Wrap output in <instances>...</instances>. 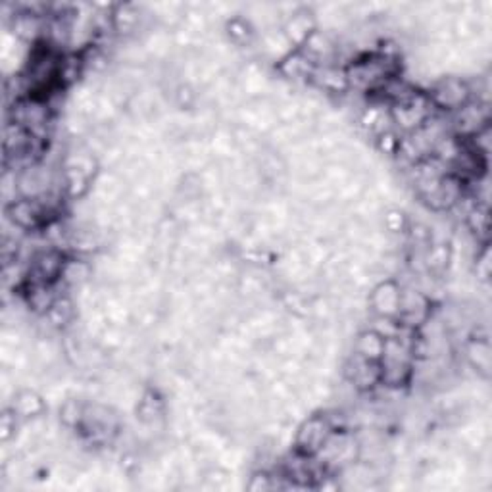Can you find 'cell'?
I'll return each instance as SVG.
<instances>
[{"mask_svg":"<svg viewBox=\"0 0 492 492\" xmlns=\"http://www.w3.org/2000/svg\"><path fill=\"white\" fill-rule=\"evenodd\" d=\"M139 10L135 4H121L117 6L116 12L112 14V26L119 33H131L135 27L139 26Z\"/></svg>","mask_w":492,"mask_h":492,"instance_id":"9","label":"cell"},{"mask_svg":"<svg viewBox=\"0 0 492 492\" xmlns=\"http://www.w3.org/2000/svg\"><path fill=\"white\" fill-rule=\"evenodd\" d=\"M279 70L288 79H304V77H312L315 62H312L304 52H291L281 60Z\"/></svg>","mask_w":492,"mask_h":492,"instance_id":"5","label":"cell"},{"mask_svg":"<svg viewBox=\"0 0 492 492\" xmlns=\"http://www.w3.org/2000/svg\"><path fill=\"white\" fill-rule=\"evenodd\" d=\"M467 225L471 227L477 237H489V212H486V204H475L471 208V212L467 214Z\"/></svg>","mask_w":492,"mask_h":492,"instance_id":"12","label":"cell"},{"mask_svg":"<svg viewBox=\"0 0 492 492\" xmlns=\"http://www.w3.org/2000/svg\"><path fill=\"white\" fill-rule=\"evenodd\" d=\"M175 97H177V102H179L181 106H190L193 100H195V92L190 90V87H179L177 92H175Z\"/></svg>","mask_w":492,"mask_h":492,"instance_id":"19","label":"cell"},{"mask_svg":"<svg viewBox=\"0 0 492 492\" xmlns=\"http://www.w3.org/2000/svg\"><path fill=\"white\" fill-rule=\"evenodd\" d=\"M452 259V254L448 250L446 244H433L429 246V250L425 252L423 262H425V269H433V271H442L446 269L448 262Z\"/></svg>","mask_w":492,"mask_h":492,"instance_id":"10","label":"cell"},{"mask_svg":"<svg viewBox=\"0 0 492 492\" xmlns=\"http://www.w3.org/2000/svg\"><path fill=\"white\" fill-rule=\"evenodd\" d=\"M377 146H379L381 152L396 154L398 152V146H400V139H396V135L393 131H385V133L379 135Z\"/></svg>","mask_w":492,"mask_h":492,"instance_id":"17","label":"cell"},{"mask_svg":"<svg viewBox=\"0 0 492 492\" xmlns=\"http://www.w3.org/2000/svg\"><path fill=\"white\" fill-rule=\"evenodd\" d=\"M383 350H385V339L381 335H377L375 331L362 333L356 342V354H360L362 358L373 360V362H381L383 358Z\"/></svg>","mask_w":492,"mask_h":492,"instance_id":"7","label":"cell"},{"mask_svg":"<svg viewBox=\"0 0 492 492\" xmlns=\"http://www.w3.org/2000/svg\"><path fill=\"white\" fill-rule=\"evenodd\" d=\"M60 415H62V421L66 423V425L73 427V425H77V423L83 420V415H85V408H83V406H81L77 400H68V402L62 406Z\"/></svg>","mask_w":492,"mask_h":492,"instance_id":"15","label":"cell"},{"mask_svg":"<svg viewBox=\"0 0 492 492\" xmlns=\"http://www.w3.org/2000/svg\"><path fill=\"white\" fill-rule=\"evenodd\" d=\"M227 29H229V35H231L235 43H248L250 41V27H248V23L244 19H231L227 23Z\"/></svg>","mask_w":492,"mask_h":492,"instance_id":"16","label":"cell"},{"mask_svg":"<svg viewBox=\"0 0 492 492\" xmlns=\"http://www.w3.org/2000/svg\"><path fill=\"white\" fill-rule=\"evenodd\" d=\"M312 77L323 90H329V92H342V90L348 89L346 72H344V70H339V68H335V66L315 68L312 73Z\"/></svg>","mask_w":492,"mask_h":492,"instance_id":"6","label":"cell"},{"mask_svg":"<svg viewBox=\"0 0 492 492\" xmlns=\"http://www.w3.org/2000/svg\"><path fill=\"white\" fill-rule=\"evenodd\" d=\"M14 410H18L23 417H33L43 412V400L37 393L26 391L18 394V400L14 404Z\"/></svg>","mask_w":492,"mask_h":492,"instance_id":"11","label":"cell"},{"mask_svg":"<svg viewBox=\"0 0 492 492\" xmlns=\"http://www.w3.org/2000/svg\"><path fill=\"white\" fill-rule=\"evenodd\" d=\"M369 302L377 315L398 317L400 315V286L393 281L379 283L369 296Z\"/></svg>","mask_w":492,"mask_h":492,"instance_id":"2","label":"cell"},{"mask_svg":"<svg viewBox=\"0 0 492 492\" xmlns=\"http://www.w3.org/2000/svg\"><path fill=\"white\" fill-rule=\"evenodd\" d=\"M469 87L460 79H442L433 90V102L440 108L460 110L467 104Z\"/></svg>","mask_w":492,"mask_h":492,"instance_id":"3","label":"cell"},{"mask_svg":"<svg viewBox=\"0 0 492 492\" xmlns=\"http://www.w3.org/2000/svg\"><path fill=\"white\" fill-rule=\"evenodd\" d=\"M90 275V269L87 264L83 262H75V259H70L66 262L62 271V279L70 281V283H75V285H81L83 281H87V277Z\"/></svg>","mask_w":492,"mask_h":492,"instance_id":"14","label":"cell"},{"mask_svg":"<svg viewBox=\"0 0 492 492\" xmlns=\"http://www.w3.org/2000/svg\"><path fill=\"white\" fill-rule=\"evenodd\" d=\"M73 317V302L68 298H58L52 304V308L48 310V319L52 325L60 327L66 323L72 322Z\"/></svg>","mask_w":492,"mask_h":492,"instance_id":"13","label":"cell"},{"mask_svg":"<svg viewBox=\"0 0 492 492\" xmlns=\"http://www.w3.org/2000/svg\"><path fill=\"white\" fill-rule=\"evenodd\" d=\"M313 31H315V19L312 12H306V10H296L295 14L286 18L283 26V35L291 45L304 46L308 37L312 35Z\"/></svg>","mask_w":492,"mask_h":492,"instance_id":"4","label":"cell"},{"mask_svg":"<svg viewBox=\"0 0 492 492\" xmlns=\"http://www.w3.org/2000/svg\"><path fill=\"white\" fill-rule=\"evenodd\" d=\"M385 227L391 233H398L404 229V214L400 210H391L385 215Z\"/></svg>","mask_w":492,"mask_h":492,"instance_id":"18","label":"cell"},{"mask_svg":"<svg viewBox=\"0 0 492 492\" xmlns=\"http://www.w3.org/2000/svg\"><path fill=\"white\" fill-rule=\"evenodd\" d=\"M333 431L335 429H333L331 421L327 417H323V415L322 417L319 415L310 417L300 425L298 435H296V444L304 454H317Z\"/></svg>","mask_w":492,"mask_h":492,"instance_id":"1","label":"cell"},{"mask_svg":"<svg viewBox=\"0 0 492 492\" xmlns=\"http://www.w3.org/2000/svg\"><path fill=\"white\" fill-rule=\"evenodd\" d=\"M467 362L471 364L473 369H477L479 373L489 375V369H491V348H489V342L484 339H475L467 344L466 348Z\"/></svg>","mask_w":492,"mask_h":492,"instance_id":"8","label":"cell"}]
</instances>
